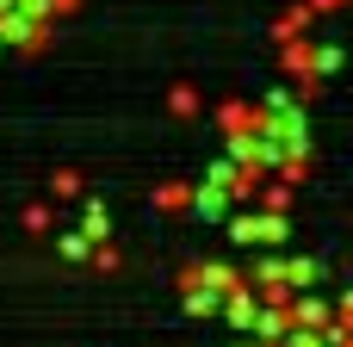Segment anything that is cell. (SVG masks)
<instances>
[{
    "instance_id": "obj_1",
    "label": "cell",
    "mask_w": 353,
    "mask_h": 347,
    "mask_svg": "<svg viewBox=\"0 0 353 347\" xmlns=\"http://www.w3.org/2000/svg\"><path fill=\"white\" fill-rule=\"evenodd\" d=\"M279 236H285L279 217H242L236 224V242H279Z\"/></svg>"
},
{
    "instance_id": "obj_2",
    "label": "cell",
    "mask_w": 353,
    "mask_h": 347,
    "mask_svg": "<svg viewBox=\"0 0 353 347\" xmlns=\"http://www.w3.org/2000/svg\"><path fill=\"white\" fill-rule=\"evenodd\" d=\"M254 335H267V341H279L285 329H292V310L285 304H273V310H254V323H248Z\"/></svg>"
},
{
    "instance_id": "obj_3",
    "label": "cell",
    "mask_w": 353,
    "mask_h": 347,
    "mask_svg": "<svg viewBox=\"0 0 353 347\" xmlns=\"http://www.w3.org/2000/svg\"><path fill=\"white\" fill-rule=\"evenodd\" d=\"M217 304H223V292H211V286H186V310H192V317H217Z\"/></svg>"
},
{
    "instance_id": "obj_4",
    "label": "cell",
    "mask_w": 353,
    "mask_h": 347,
    "mask_svg": "<svg viewBox=\"0 0 353 347\" xmlns=\"http://www.w3.org/2000/svg\"><path fill=\"white\" fill-rule=\"evenodd\" d=\"M99 236H105V211L93 205V211H87V242H99Z\"/></svg>"
},
{
    "instance_id": "obj_5",
    "label": "cell",
    "mask_w": 353,
    "mask_h": 347,
    "mask_svg": "<svg viewBox=\"0 0 353 347\" xmlns=\"http://www.w3.org/2000/svg\"><path fill=\"white\" fill-rule=\"evenodd\" d=\"M242 347H248V341H242Z\"/></svg>"
}]
</instances>
